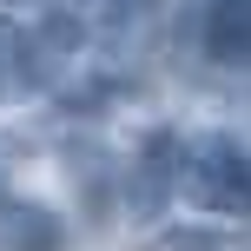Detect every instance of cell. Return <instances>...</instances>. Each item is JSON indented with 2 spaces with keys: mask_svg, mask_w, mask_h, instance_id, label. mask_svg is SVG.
Instances as JSON below:
<instances>
[{
  "mask_svg": "<svg viewBox=\"0 0 251 251\" xmlns=\"http://www.w3.org/2000/svg\"><path fill=\"white\" fill-rule=\"evenodd\" d=\"M185 199L218 218H251V152L238 139H192L185 146Z\"/></svg>",
  "mask_w": 251,
  "mask_h": 251,
  "instance_id": "cell-1",
  "label": "cell"
},
{
  "mask_svg": "<svg viewBox=\"0 0 251 251\" xmlns=\"http://www.w3.org/2000/svg\"><path fill=\"white\" fill-rule=\"evenodd\" d=\"M178 185H185V139L178 132H146L139 152H132V178H126L132 212H159Z\"/></svg>",
  "mask_w": 251,
  "mask_h": 251,
  "instance_id": "cell-2",
  "label": "cell"
},
{
  "mask_svg": "<svg viewBox=\"0 0 251 251\" xmlns=\"http://www.w3.org/2000/svg\"><path fill=\"white\" fill-rule=\"evenodd\" d=\"M79 47H86L79 13H47V20L26 33V86H53V79H60V66L73 60Z\"/></svg>",
  "mask_w": 251,
  "mask_h": 251,
  "instance_id": "cell-3",
  "label": "cell"
},
{
  "mask_svg": "<svg viewBox=\"0 0 251 251\" xmlns=\"http://www.w3.org/2000/svg\"><path fill=\"white\" fill-rule=\"evenodd\" d=\"M60 245H66L60 212H47L33 199H7L0 205V251H60Z\"/></svg>",
  "mask_w": 251,
  "mask_h": 251,
  "instance_id": "cell-4",
  "label": "cell"
},
{
  "mask_svg": "<svg viewBox=\"0 0 251 251\" xmlns=\"http://www.w3.org/2000/svg\"><path fill=\"white\" fill-rule=\"evenodd\" d=\"M205 53L218 66H251V0H212L205 7Z\"/></svg>",
  "mask_w": 251,
  "mask_h": 251,
  "instance_id": "cell-5",
  "label": "cell"
},
{
  "mask_svg": "<svg viewBox=\"0 0 251 251\" xmlns=\"http://www.w3.org/2000/svg\"><path fill=\"white\" fill-rule=\"evenodd\" d=\"M159 251H245L238 231H212V225H185V231H165Z\"/></svg>",
  "mask_w": 251,
  "mask_h": 251,
  "instance_id": "cell-6",
  "label": "cell"
},
{
  "mask_svg": "<svg viewBox=\"0 0 251 251\" xmlns=\"http://www.w3.org/2000/svg\"><path fill=\"white\" fill-rule=\"evenodd\" d=\"M7 86H26V33L13 20H0V93Z\"/></svg>",
  "mask_w": 251,
  "mask_h": 251,
  "instance_id": "cell-7",
  "label": "cell"
},
{
  "mask_svg": "<svg viewBox=\"0 0 251 251\" xmlns=\"http://www.w3.org/2000/svg\"><path fill=\"white\" fill-rule=\"evenodd\" d=\"M73 7L100 13L106 26H126V20H139V13H152V0H73Z\"/></svg>",
  "mask_w": 251,
  "mask_h": 251,
  "instance_id": "cell-8",
  "label": "cell"
},
{
  "mask_svg": "<svg viewBox=\"0 0 251 251\" xmlns=\"http://www.w3.org/2000/svg\"><path fill=\"white\" fill-rule=\"evenodd\" d=\"M0 205H7V178H0Z\"/></svg>",
  "mask_w": 251,
  "mask_h": 251,
  "instance_id": "cell-9",
  "label": "cell"
}]
</instances>
